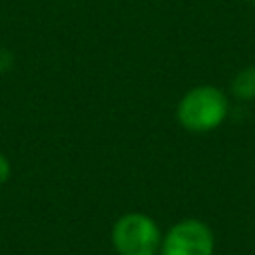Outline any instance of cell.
I'll list each match as a JSON object with an SVG mask.
<instances>
[{
    "label": "cell",
    "mask_w": 255,
    "mask_h": 255,
    "mask_svg": "<svg viewBox=\"0 0 255 255\" xmlns=\"http://www.w3.org/2000/svg\"><path fill=\"white\" fill-rule=\"evenodd\" d=\"M227 110H229L227 96L219 88L197 86L183 94L175 114L185 129L203 133L219 128L227 118Z\"/></svg>",
    "instance_id": "6da1fadb"
},
{
    "label": "cell",
    "mask_w": 255,
    "mask_h": 255,
    "mask_svg": "<svg viewBox=\"0 0 255 255\" xmlns=\"http://www.w3.org/2000/svg\"><path fill=\"white\" fill-rule=\"evenodd\" d=\"M112 243L120 255H157L161 233L151 217L143 213H126L114 223Z\"/></svg>",
    "instance_id": "7a4b0ae2"
},
{
    "label": "cell",
    "mask_w": 255,
    "mask_h": 255,
    "mask_svg": "<svg viewBox=\"0 0 255 255\" xmlns=\"http://www.w3.org/2000/svg\"><path fill=\"white\" fill-rule=\"evenodd\" d=\"M161 255H213V233L199 219L175 223L159 245Z\"/></svg>",
    "instance_id": "3957f363"
},
{
    "label": "cell",
    "mask_w": 255,
    "mask_h": 255,
    "mask_svg": "<svg viewBox=\"0 0 255 255\" xmlns=\"http://www.w3.org/2000/svg\"><path fill=\"white\" fill-rule=\"evenodd\" d=\"M231 92L237 100H255V66L243 68L231 82Z\"/></svg>",
    "instance_id": "277c9868"
},
{
    "label": "cell",
    "mask_w": 255,
    "mask_h": 255,
    "mask_svg": "<svg viewBox=\"0 0 255 255\" xmlns=\"http://www.w3.org/2000/svg\"><path fill=\"white\" fill-rule=\"evenodd\" d=\"M10 177V161L4 153H0V185H4Z\"/></svg>",
    "instance_id": "5b68a950"
},
{
    "label": "cell",
    "mask_w": 255,
    "mask_h": 255,
    "mask_svg": "<svg viewBox=\"0 0 255 255\" xmlns=\"http://www.w3.org/2000/svg\"><path fill=\"white\" fill-rule=\"evenodd\" d=\"M12 66V54L8 52V50H4V48H0V72H4V70H8Z\"/></svg>",
    "instance_id": "8992f818"
},
{
    "label": "cell",
    "mask_w": 255,
    "mask_h": 255,
    "mask_svg": "<svg viewBox=\"0 0 255 255\" xmlns=\"http://www.w3.org/2000/svg\"><path fill=\"white\" fill-rule=\"evenodd\" d=\"M251 2H253V4H255V0H251Z\"/></svg>",
    "instance_id": "52a82bcc"
}]
</instances>
